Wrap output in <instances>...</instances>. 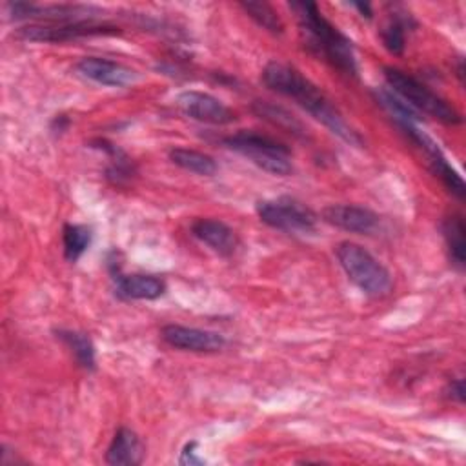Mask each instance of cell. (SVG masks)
I'll return each mask as SVG.
<instances>
[{
	"instance_id": "obj_2",
	"label": "cell",
	"mask_w": 466,
	"mask_h": 466,
	"mask_svg": "<svg viewBox=\"0 0 466 466\" xmlns=\"http://www.w3.org/2000/svg\"><path fill=\"white\" fill-rule=\"evenodd\" d=\"M306 47L322 56L344 75H357V56L351 40L329 24L313 2H291Z\"/></svg>"
},
{
	"instance_id": "obj_11",
	"label": "cell",
	"mask_w": 466,
	"mask_h": 466,
	"mask_svg": "<svg viewBox=\"0 0 466 466\" xmlns=\"http://www.w3.org/2000/svg\"><path fill=\"white\" fill-rule=\"evenodd\" d=\"M76 71L96 84L109 87H126L138 80V73L120 62L102 56H84L76 64Z\"/></svg>"
},
{
	"instance_id": "obj_3",
	"label": "cell",
	"mask_w": 466,
	"mask_h": 466,
	"mask_svg": "<svg viewBox=\"0 0 466 466\" xmlns=\"http://www.w3.org/2000/svg\"><path fill=\"white\" fill-rule=\"evenodd\" d=\"M335 257L348 279L366 295L384 297L391 291V273L360 244L344 240L337 244Z\"/></svg>"
},
{
	"instance_id": "obj_22",
	"label": "cell",
	"mask_w": 466,
	"mask_h": 466,
	"mask_svg": "<svg viewBox=\"0 0 466 466\" xmlns=\"http://www.w3.org/2000/svg\"><path fill=\"white\" fill-rule=\"evenodd\" d=\"M93 240V229L86 224H66L62 229L64 257L69 262H76Z\"/></svg>"
},
{
	"instance_id": "obj_5",
	"label": "cell",
	"mask_w": 466,
	"mask_h": 466,
	"mask_svg": "<svg viewBox=\"0 0 466 466\" xmlns=\"http://www.w3.org/2000/svg\"><path fill=\"white\" fill-rule=\"evenodd\" d=\"M224 146L246 157L257 167L271 175L286 177L293 171L291 149L284 142L273 137L253 133V131H238L235 135L226 137Z\"/></svg>"
},
{
	"instance_id": "obj_8",
	"label": "cell",
	"mask_w": 466,
	"mask_h": 466,
	"mask_svg": "<svg viewBox=\"0 0 466 466\" xmlns=\"http://www.w3.org/2000/svg\"><path fill=\"white\" fill-rule=\"evenodd\" d=\"M118 27L96 22V20H75L60 24H44V25H25L20 29V35L25 40L33 42H71L86 36L98 35H118Z\"/></svg>"
},
{
	"instance_id": "obj_7",
	"label": "cell",
	"mask_w": 466,
	"mask_h": 466,
	"mask_svg": "<svg viewBox=\"0 0 466 466\" xmlns=\"http://www.w3.org/2000/svg\"><path fill=\"white\" fill-rule=\"evenodd\" d=\"M397 126H399V129H400L417 147H420V149L426 153V157H428V166H430L431 173L441 178V182L444 184V187H446L451 195H455L457 198L462 200L464 195H466L464 180H462V177L457 173V169L448 162V158H446L444 153L441 151L439 144H437L431 137H428L424 131H420V129L417 127V124L406 122V124H397Z\"/></svg>"
},
{
	"instance_id": "obj_4",
	"label": "cell",
	"mask_w": 466,
	"mask_h": 466,
	"mask_svg": "<svg viewBox=\"0 0 466 466\" xmlns=\"http://www.w3.org/2000/svg\"><path fill=\"white\" fill-rule=\"evenodd\" d=\"M384 80L388 89L393 91L399 98H402L408 106H411L417 113H426L428 116L437 118L442 124H459L462 118L459 111L448 104L441 95L426 87L415 76L408 75L397 67H384Z\"/></svg>"
},
{
	"instance_id": "obj_26",
	"label": "cell",
	"mask_w": 466,
	"mask_h": 466,
	"mask_svg": "<svg viewBox=\"0 0 466 466\" xmlns=\"http://www.w3.org/2000/svg\"><path fill=\"white\" fill-rule=\"evenodd\" d=\"M351 5H353L355 9H359L362 16H366V18H371V15H373V13H371V5H370V4H362V2H353Z\"/></svg>"
},
{
	"instance_id": "obj_12",
	"label": "cell",
	"mask_w": 466,
	"mask_h": 466,
	"mask_svg": "<svg viewBox=\"0 0 466 466\" xmlns=\"http://www.w3.org/2000/svg\"><path fill=\"white\" fill-rule=\"evenodd\" d=\"M322 220L359 235H370L379 228V215L368 208L353 204H329L322 209Z\"/></svg>"
},
{
	"instance_id": "obj_19",
	"label": "cell",
	"mask_w": 466,
	"mask_h": 466,
	"mask_svg": "<svg viewBox=\"0 0 466 466\" xmlns=\"http://www.w3.org/2000/svg\"><path fill=\"white\" fill-rule=\"evenodd\" d=\"M464 235H466V226H464V218L461 215H451L448 218H444L442 222V237L448 248V255L451 264H455L457 268H464V260H466V242H464Z\"/></svg>"
},
{
	"instance_id": "obj_6",
	"label": "cell",
	"mask_w": 466,
	"mask_h": 466,
	"mask_svg": "<svg viewBox=\"0 0 466 466\" xmlns=\"http://www.w3.org/2000/svg\"><path fill=\"white\" fill-rule=\"evenodd\" d=\"M257 215L266 226L286 233H311L317 226V215L306 204L289 197L260 200Z\"/></svg>"
},
{
	"instance_id": "obj_24",
	"label": "cell",
	"mask_w": 466,
	"mask_h": 466,
	"mask_svg": "<svg viewBox=\"0 0 466 466\" xmlns=\"http://www.w3.org/2000/svg\"><path fill=\"white\" fill-rule=\"evenodd\" d=\"M197 448H198V444H197L195 441L187 442V444L184 446V450L180 451V459H178V462H180V464H189V466H193V464H204L206 461L198 455Z\"/></svg>"
},
{
	"instance_id": "obj_25",
	"label": "cell",
	"mask_w": 466,
	"mask_h": 466,
	"mask_svg": "<svg viewBox=\"0 0 466 466\" xmlns=\"http://www.w3.org/2000/svg\"><path fill=\"white\" fill-rule=\"evenodd\" d=\"M448 395L457 402H464V380L453 379L448 386Z\"/></svg>"
},
{
	"instance_id": "obj_23",
	"label": "cell",
	"mask_w": 466,
	"mask_h": 466,
	"mask_svg": "<svg viewBox=\"0 0 466 466\" xmlns=\"http://www.w3.org/2000/svg\"><path fill=\"white\" fill-rule=\"evenodd\" d=\"M240 7L248 13V16L251 20H255L262 29L273 33V35H280L284 31V24L279 16V13L273 9L271 4L268 2H240Z\"/></svg>"
},
{
	"instance_id": "obj_21",
	"label": "cell",
	"mask_w": 466,
	"mask_h": 466,
	"mask_svg": "<svg viewBox=\"0 0 466 466\" xmlns=\"http://www.w3.org/2000/svg\"><path fill=\"white\" fill-rule=\"evenodd\" d=\"M375 100L379 102L380 107L395 120V124H419L420 122V113H417L411 106H408L402 98H399L393 91L388 87H379L375 89Z\"/></svg>"
},
{
	"instance_id": "obj_16",
	"label": "cell",
	"mask_w": 466,
	"mask_h": 466,
	"mask_svg": "<svg viewBox=\"0 0 466 466\" xmlns=\"http://www.w3.org/2000/svg\"><path fill=\"white\" fill-rule=\"evenodd\" d=\"M253 113L257 116H260L262 120L273 124L275 127H280L288 133H291L293 137L297 138H306L308 133H306V127L302 126V122L299 118H295L288 109H284L282 106H277V104H271L268 100H255L253 106H251Z\"/></svg>"
},
{
	"instance_id": "obj_20",
	"label": "cell",
	"mask_w": 466,
	"mask_h": 466,
	"mask_svg": "<svg viewBox=\"0 0 466 466\" xmlns=\"http://www.w3.org/2000/svg\"><path fill=\"white\" fill-rule=\"evenodd\" d=\"M56 337L71 350L75 360L87 371H93L96 368L95 359V346L89 335L75 329H58Z\"/></svg>"
},
{
	"instance_id": "obj_14",
	"label": "cell",
	"mask_w": 466,
	"mask_h": 466,
	"mask_svg": "<svg viewBox=\"0 0 466 466\" xmlns=\"http://www.w3.org/2000/svg\"><path fill=\"white\" fill-rule=\"evenodd\" d=\"M116 293L129 300H155L164 295L166 282L157 275H116Z\"/></svg>"
},
{
	"instance_id": "obj_17",
	"label": "cell",
	"mask_w": 466,
	"mask_h": 466,
	"mask_svg": "<svg viewBox=\"0 0 466 466\" xmlns=\"http://www.w3.org/2000/svg\"><path fill=\"white\" fill-rule=\"evenodd\" d=\"M415 20L410 13L404 11H393L390 18L380 27V40L382 46L391 55H402L406 47V29L413 27Z\"/></svg>"
},
{
	"instance_id": "obj_18",
	"label": "cell",
	"mask_w": 466,
	"mask_h": 466,
	"mask_svg": "<svg viewBox=\"0 0 466 466\" xmlns=\"http://www.w3.org/2000/svg\"><path fill=\"white\" fill-rule=\"evenodd\" d=\"M169 160L189 171V173H195V175H200V177H211L217 173V162L213 157H209L208 153H202V151H197V149H189V147H173L169 151Z\"/></svg>"
},
{
	"instance_id": "obj_15",
	"label": "cell",
	"mask_w": 466,
	"mask_h": 466,
	"mask_svg": "<svg viewBox=\"0 0 466 466\" xmlns=\"http://www.w3.org/2000/svg\"><path fill=\"white\" fill-rule=\"evenodd\" d=\"M142 457L144 450L137 433L129 428L116 430L107 446L106 462L111 466H135L142 462Z\"/></svg>"
},
{
	"instance_id": "obj_1",
	"label": "cell",
	"mask_w": 466,
	"mask_h": 466,
	"mask_svg": "<svg viewBox=\"0 0 466 466\" xmlns=\"http://www.w3.org/2000/svg\"><path fill=\"white\" fill-rule=\"evenodd\" d=\"M262 82L271 91L295 100L306 113L350 146H362L360 135L346 122L335 104L297 67L273 60L262 69Z\"/></svg>"
},
{
	"instance_id": "obj_10",
	"label": "cell",
	"mask_w": 466,
	"mask_h": 466,
	"mask_svg": "<svg viewBox=\"0 0 466 466\" xmlns=\"http://www.w3.org/2000/svg\"><path fill=\"white\" fill-rule=\"evenodd\" d=\"M162 340L175 350L193 351V353H215L226 346V339L220 333L182 326V324H167L160 331Z\"/></svg>"
},
{
	"instance_id": "obj_13",
	"label": "cell",
	"mask_w": 466,
	"mask_h": 466,
	"mask_svg": "<svg viewBox=\"0 0 466 466\" xmlns=\"http://www.w3.org/2000/svg\"><path fill=\"white\" fill-rule=\"evenodd\" d=\"M191 233L209 249L218 255H231L237 249L238 238L235 231L218 218H197L191 224Z\"/></svg>"
},
{
	"instance_id": "obj_9",
	"label": "cell",
	"mask_w": 466,
	"mask_h": 466,
	"mask_svg": "<svg viewBox=\"0 0 466 466\" xmlns=\"http://www.w3.org/2000/svg\"><path fill=\"white\" fill-rule=\"evenodd\" d=\"M178 107L184 115H187L193 120L213 124V126H226L235 122V113L217 96L204 93V91H184L177 98Z\"/></svg>"
}]
</instances>
